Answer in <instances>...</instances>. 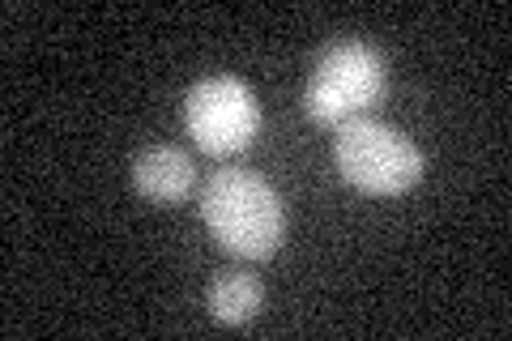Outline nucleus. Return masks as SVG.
<instances>
[{"label":"nucleus","instance_id":"423d86ee","mask_svg":"<svg viewBox=\"0 0 512 341\" xmlns=\"http://www.w3.org/2000/svg\"><path fill=\"white\" fill-rule=\"evenodd\" d=\"M265 303V286L256 273H244V269H222L214 286H210V316L227 329H239V324L256 320Z\"/></svg>","mask_w":512,"mask_h":341},{"label":"nucleus","instance_id":"f257e3e1","mask_svg":"<svg viewBox=\"0 0 512 341\" xmlns=\"http://www.w3.org/2000/svg\"><path fill=\"white\" fill-rule=\"evenodd\" d=\"M201 218L227 252L244 261H265L282 248L286 209L278 192L248 167H222L201 188Z\"/></svg>","mask_w":512,"mask_h":341},{"label":"nucleus","instance_id":"f03ea898","mask_svg":"<svg viewBox=\"0 0 512 341\" xmlns=\"http://www.w3.org/2000/svg\"><path fill=\"white\" fill-rule=\"evenodd\" d=\"M384 90H389V69L376 47L363 39H333L308 77L303 107L316 124L342 128L363 120L384 99Z\"/></svg>","mask_w":512,"mask_h":341},{"label":"nucleus","instance_id":"20e7f679","mask_svg":"<svg viewBox=\"0 0 512 341\" xmlns=\"http://www.w3.org/2000/svg\"><path fill=\"white\" fill-rule=\"evenodd\" d=\"M184 124L188 137L214 158L244 154L261 133V103L248 81L231 73H210L192 81L184 94Z\"/></svg>","mask_w":512,"mask_h":341},{"label":"nucleus","instance_id":"39448f33","mask_svg":"<svg viewBox=\"0 0 512 341\" xmlns=\"http://www.w3.org/2000/svg\"><path fill=\"white\" fill-rule=\"evenodd\" d=\"M192 184H197V167H192V158L180 145H146L133 158V188L146 201H158V205L184 201Z\"/></svg>","mask_w":512,"mask_h":341},{"label":"nucleus","instance_id":"7ed1b4c3","mask_svg":"<svg viewBox=\"0 0 512 341\" xmlns=\"http://www.w3.org/2000/svg\"><path fill=\"white\" fill-rule=\"evenodd\" d=\"M333 162L342 180L363 197H402L423 180V150L406 133L380 120H350L333 137Z\"/></svg>","mask_w":512,"mask_h":341}]
</instances>
